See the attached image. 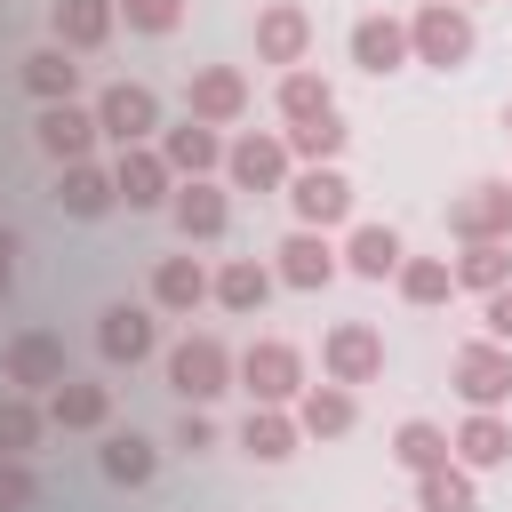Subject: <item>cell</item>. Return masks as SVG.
<instances>
[{
    "mask_svg": "<svg viewBox=\"0 0 512 512\" xmlns=\"http://www.w3.org/2000/svg\"><path fill=\"white\" fill-rule=\"evenodd\" d=\"M448 384H456L472 408H504V400H512V344H496V336H480V344H456V360H448Z\"/></svg>",
    "mask_w": 512,
    "mask_h": 512,
    "instance_id": "4",
    "label": "cell"
},
{
    "mask_svg": "<svg viewBox=\"0 0 512 512\" xmlns=\"http://www.w3.org/2000/svg\"><path fill=\"white\" fill-rule=\"evenodd\" d=\"M152 344H160V328H152V312H144V304H104V320H96V352H104L112 368L152 360Z\"/></svg>",
    "mask_w": 512,
    "mask_h": 512,
    "instance_id": "14",
    "label": "cell"
},
{
    "mask_svg": "<svg viewBox=\"0 0 512 512\" xmlns=\"http://www.w3.org/2000/svg\"><path fill=\"white\" fill-rule=\"evenodd\" d=\"M448 232H456L464 248L512 240V184H472V192H456V200H448Z\"/></svg>",
    "mask_w": 512,
    "mask_h": 512,
    "instance_id": "8",
    "label": "cell"
},
{
    "mask_svg": "<svg viewBox=\"0 0 512 512\" xmlns=\"http://www.w3.org/2000/svg\"><path fill=\"white\" fill-rule=\"evenodd\" d=\"M160 472V448L144 440V432H112L104 440V480H120V488H144Z\"/></svg>",
    "mask_w": 512,
    "mask_h": 512,
    "instance_id": "32",
    "label": "cell"
},
{
    "mask_svg": "<svg viewBox=\"0 0 512 512\" xmlns=\"http://www.w3.org/2000/svg\"><path fill=\"white\" fill-rule=\"evenodd\" d=\"M32 144H40L56 168L88 160V152H96V112H80V104H40V120H32Z\"/></svg>",
    "mask_w": 512,
    "mask_h": 512,
    "instance_id": "11",
    "label": "cell"
},
{
    "mask_svg": "<svg viewBox=\"0 0 512 512\" xmlns=\"http://www.w3.org/2000/svg\"><path fill=\"white\" fill-rule=\"evenodd\" d=\"M352 416H360V408H352V392H344V384H304V400H296V424H304L312 440H344V432H352Z\"/></svg>",
    "mask_w": 512,
    "mask_h": 512,
    "instance_id": "26",
    "label": "cell"
},
{
    "mask_svg": "<svg viewBox=\"0 0 512 512\" xmlns=\"http://www.w3.org/2000/svg\"><path fill=\"white\" fill-rule=\"evenodd\" d=\"M272 280H280V272H264L256 256H232V264L216 272V304H224V312H264Z\"/></svg>",
    "mask_w": 512,
    "mask_h": 512,
    "instance_id": "30",
    "label": "cell"
},
{
    "mask_svg": "<svg viewBox=\"0 0 512 512\" xmlns=\"http://www.w3.org/2000/svg\"><path fill=\"white\" fill-rule=\"evenodd\" d=\"M504 128H512V104H504Z\"/></svg>",
    "mask_w": 512,
    "mask_h": 512,
    "instance_id": "43",
    "label": "cell"
},
{
    "mask_svg": "<svg viewBox=\"0 0 512 512\" xmlns=\"http://www.w3.org/2000/svg\"><path fill=\"white\" fill-rule=\"evenodd\" d=\"M232 376H240V360H232L216 336H184V344L168 352V384L184 392V408H208L216 392H232Z\"/></svg>",
    "mask_w": 512,
    "mask_h": 512,
    "instance_id": "3",
    "label": "cell"
},
{
    "mask_svg": "<svg viewBox=\"0 0 512 512\" xmlns=\"http://www.w3.org/2000/svg\"><path fill=\"white\" fill-rule=\"evenodd\" d=\"M448 440H456V464H464V472H496V464L512 456V424H504L496 408H472Z\"/></svg>",
    "mask_w": 512,
    "mask_h": 512,
    "instance_id": "19",
    "label": "cell"
},
{
    "mask_svg": "<svg viewBox=\"0 0 512 512\" xmlns=\"http://www.w3.org/2000/svg\"><path fill=\"white\" fill-rule=\"evenodd\" d=\"M392 280H400L408 304H448V296H456V264H448V256H408Z\"/></svg>",
    "mask_w": 512,
    "mask_h": 512,
    "instance_id": "35",
    "label": "cell"
},
{
    "mask_svg": "<svg viewBox=\"0 0 512 512\" xmlns=\"http://www.w3.org/2000/svg\"><path fill=\"white\" fill-rule=\"evenodd\" d=\"M456 8H464V0H456Z\"/></svg>",
    "mask_w": 512,
    "mask_h": 512,
    "instance_id": "44",
    "label": "cell"
},
{
    "mask_svg": "<svg viewBox=\"0 0 512 512\" xmlns=\"http://www.w3.org/2000/svg\"><path fill=\"white\" fill-rule=\"evenodd\" d=\"M400 264H408V248H400L392 224H360V232L344 240V272H360V280H384V272H400Z\"/></svg>",
    "mask_w": 512,
    "mask_h": 512,
    "instance_id": "25",
    "label": "cell"
},
{
    "mask_svg": "<svg viewBox=\"0 0 512 512\" xmlns=\"http://www.w3.org/2000/svg\"><path fill=\"white\" fill-rule=\"evenodd\" d=\"M304 48H312V16H304L296 0H272V8L256 16V56L296 72V64H304Z\"/></svg>",
    "mask_w": 512,
    "mask_h": 512,
    "instance_id": "15",
    "label": "cell"
},
{
    "mask_svg": "<svg viewBox=\"0 0 512 512\" xmlns=\"http://www.w3.org/2000/svg\"><path fill=\"white\" fill-rule=\"evenodd\" d=\"M208 296H216V280H208L200 256H160V272H152V304L160 312H200Z\"/></svg>",
    "mask_w": 512,
    "mask_h": 512,
    "instance_id": "21",
    "label": "cell"
},
{
    "mask_svg": "<svg viewBox=\"0 0 512 512\" xmlns=\"http://www.w3.org/2000/svg\"><path fill=\"white\" fill-rule=\"evenodd\" d=\"M40 424H48V416H40L24 392H8V400H0V456H32V448H40Z\"/></svg>",
    "mask_w": 512,
    "mask_h": 512,
    "instance_id": "37",
    "label": "cell"
},
{
    "mask_svg": "<svg viewBox=\"0 0 512 512\" xmlns=\"http://www.w3.org/2000/svg\"><path fill=\"white\" fill-rule=\"evenodd\" d=\"M392 456H400V464H408V472L424 480V472H440V464H456V440H448V432H440L432 416H408V424L392 432Z\"/></svg>",
    "mask_w": 512,
    "mask_h": 512,
    "instance_id": "28",
    "label": "cell"
},
{
    "mask_svg": "<svg viewBox=\"0 0 512 512\" xmlns=\"http://www.w3.org/2000/svg\"><path fill=\"white\" fill-rule=\"evenodd\" d=\"M416 512H480V488H472V472H464V464H440V472H424V480H416Z\"/></svg>",
    "mask_w": 512,
    "mask_h": 512,
    "instance_id": "33",
    "label": "cell"
},
{
    "mask_svg": "<svg viewBox=\"0 0 512 512\" xmlns=\"http://www.w3.org/2000/svg\"><path fill=\"white\" fill-rule=\"evenodd\" d=\"M160 160L176 168V184H192V176H208V168H224V144H216V128H200V120L184 112L176 128H160Z\"/></svg>",
    "mask_w": 512,
    "mask_h": 512,
    "instance_id": "18",
    "label": "cell"
},
{
    "mask_svg": "<svg viewBox=\"0 0 512 512\" xmlns=\"http://www.w3.org/2000/svg\"><path fill=\"white\" fill-rule=\"evenodd\" d=\"M184 112H192L200 128H224V120L248 112V80H240L232 64H200V72L184 80Z\"/></svg>",
    "mask_w": 512,
    "mask_h": 512,
    "instance_id": "9",
    "label": "cell"
},
{
    "mask_svg": "<svg viewBox=\"0 0 512 512\" xmlns=\"http://www.w3.org/2000/svg\"><path fill=\"white\" fill-rule=\"evenodd\" d=\"M224 176L240 192H288V144L280 136H240V144H224Z\"/></svg>",
    "mask_w": 512,
    "mask_h": 512,
    "instance_id": "12",
    "label": "cell"
},
{
    "mask_svg": "<svg viewBox=\"0 0 512 512\" xmlns=\"http://www.w3.org/2000/svg\"><path fill=\"white\" fill-rule=\"evenodd\" d=\"M456 288H480V296L512 288V240H480V248H464V256H456Z\"/></svg>",
    "mask_w": 512,
    "mask_h": 512,
    "instance_id": "31",
    "label": "cell"
},
{
    "mask_svg": "<svg viewBox=\"0 0 512 512\" xmlns=\"http://www.w3.org/2000/svg\"><path fill=\"white\" fill-rule=\"evenodd\" d=\"M480 320H488V336H496V344H512V288H496Z\"/></svg>",
    "mask_w": 512,
    "mask_h": 512,
    "instance_id": "41",
    "label": "cell"
},
{
    "mask_svg": "<svg viewBox=\"0 0 512 512\" xmlns=\"http://www.w3.org/2000/svg\"><path fill=\"white\" fill-rule=\"evenodd\" d=\"M0 376L32 400V392H56L72 368H64V336H48V328H24V336H8V352H0Z\"/></svg>",
    "mask_w": 512,
    "mask_h": 512,
    "instance_id": "6",
    "label": "cell"
},
{
    "mask_svg": "<svg viewBox=\"0 0 512 512\" xmlns=\"http://www.w3.org/2000/svg\"><path fill=\"white\" fill-rule=\"evenodd\" d=\"M320 368H328V384H376L384 376V336L368 328V320H336L328 336H320Z\"/></svg>",
    "mask_w": 512,
    "mask_h": 512,
    "instance_id": "5",
    "label": "cell"
},
{
    "mask_svg": "<svg viewBox=\"0 0 512 512\" xmlns=\"http://www.w3.org/2000/svg\"><path fill=\"white\" fill-rule=\"evenodd\" d=\"M120 200V184H112V168H96V160H72L64 176H56V208L64 216H104Z\"/></svg>",
    "mask_w": 512,
    "mask_h": 512,
    "instance_id": "24",
    "label": "cell"
},
{
    "mask_svg": "<svg viewBox=\"0 0 512 512\" xmlns=\"http://www.w3.org/2000/svg\"><path fill=\"white\" fill-rule=\"evenodd\" d=\"M288 208H296L304 232H328V224L352 216V184L336 168H304V176H288Z\"/></svg>",
    "mask_w": 512,
    "mask_h": 512,
    "instance_id": "10",
    "label": "cell"
},
{
    "mask_svg": "<svg viewBox=\"0 0 512 512\" xmlns=\"http://www.w3.org/2000/svg\"><path fill=\"white\" fill-rule=\"evenodd\" d=\"M48 24H56V48H72V56H80V48H104V40H112L120 8H112V0H56V16H48Z\"/></svg>",
    "mask_w": 512,
    "mask_h": 512,
    "instance_id": "23",
    "label": "cell"
},
{
    "mask_svg": "<svg viewBox=\"0 0 512 512\" xmlns=\"http://www.w3.org/2000/svg\"><path fill=\"white\" fill-rule=\"evenodd\" d=\"M120 16H128V32H176V16H184V0H112Z\"/></svg>",
    "mask_w": 512,
    "mask_h": 512,
    "instance_id": "38",
    "label": "cell"
},
{
    "mask_svg": "<svg viewBox=\"0 0 512 512\" xmlns=\"http://www.w3.org/2000/svg\"><path fill=\"white\" fill-rule=\"evenodd\" d=\"M168 448H184V456L216 448V416H208V408H184V416H176V432H168Z\"/></svg>",
    "mask_w": 512,
    "mask_h": 512,
    "instance_id": "40",
    "label": "cell"
},
{
    "mask_svg": "<svg viewBox=\"0 0 512 512\" xmlns=\"http://www.w3.org/2000/svg\"><path fill=\"white\" fill-rule=\"evenodd\" d=\"M112 184H120L128 208H160V200H176V168L160 160V144H128V152L112 160Z\"/></svg>",
    "mask_w": 512,
    "mask_h": 512,
    "instance_id": "13",
    "label": "cell"
},
{
    "mask_svg": "<svg viewBox=\"0 0 512 512\" xmlns=\"http://www.w3.org/2000/svg\"><path fill=\"white\" fill-rule=\"evenodd\" d=\"M296 440H304V424H296L288 408H248V424H240V448H248L256 464H280V456H296Z\"/></svg>",
    "mask_w": 512,
    "mask_h": 512,
    "instance_id": "27",
    "label": "cell"
},
{
    "mask_svg": "<svg viewBox=\"0 0 512 512\" xmlns=\"http://www.w3.org/2000/svg\"><path fill=\"white\" fill-rule=\"evenodd\" d=\"M272 272H280L288 288H304V296H312V288H328V280H336V248H328V232H288Z\"/></svg>",
    "mask_w": 512,
    "mask_h": 512,
    "instance_id": "20",
    "label": "cell"
},
{
    "mask_svg": "<svg viewBox=\"0 0 512 512\" xmlns=\"http://www.w3.org/2000/svg\"><path fill=\"white\" fill-rule=\"evenodd\" d=\"M408 48H416V64L456 72V64H472V16H464L456 0H424V8L408 16Z\"/></svg>",
    "mask_w": 512,
    "mask_h": 512,
    "instance_id": "2",
    "label": "cell"
},
{
    "mask_svg": "<svg viewBox=\"0 0 512 512\" xmlns=\"http://www.w3.org/2000/svg\"><path fill=\"white\" fill-rule=\"evenodd\" d=\"M280 112H288V128H304V120L336 112V96H328V80L312 64H296V72H280Z\"/></svg>",
    "mask_w": 512,
    "mask_h": 512,
    "instance_id": "34",
    "label": "cell"
},
{
    "mask_svg": "<svg viewBox=\"0 0 512 512\" xmlns=\"http://www.w3.org/2000/svg\"><path fill=\"white\" fill-rule=\"evenodd\" d=\"M8 288H16V232L0 224V296H8Z\"/></svg>",
    "mask_w": 512,
    "mask_h": 512,
    "instance_id": "42",
    "label": "cell"
},
{
    "mask_svg": "<svg viewBox=\"0 0 512 512\" xmlns=\"http://www.w3.org/2000/svg\"><path fill=\"white\" fill-rule=\"evenodd\" d=\"M152 128H160V96H152L144 80H112V88L96 96V136H112L120 152H128V144H144Z\"/></svg>",
    "mask_w": 512,
    "mask_h": 512,
    "instance_id": "7",
    "label": "cell"
},
{
    "mask_svg": "<svg viewBox=\"0 0 512 512\" xmlns=\"http://www.w3.org/2000/svg\"><path fill=\"white\" fill-rule=\"evenodd\" d=\"M336 152H344V120H336V112H320V120L288 128V160H312V168H328Z\"/></svg>",
    "mask_w": 512,
    "mask_h": 512,
    "instance_id": "36",
    "label": "cell"
},
{
    "mask_svg": "<svg viewBox=\"0 0 512 512\" xmlns=\"http://www.w3.org/2000/svg\"><path fill=\"white\" fill-rule=\"evenodd\" d=\"M408 56H416V48H408V24H400V16H360V24H352V64H360V72L384 80V72H400Z\"/></svg>",
    "mask_w": 512,
    "mask_h": 512,
    "instance_id": "17",
    "label": "cell"
},
{
    "mask_svg": "<svg viewBox=\"0 0 512 512\" xmlns=\"http://www.w3.org/2000/svg\"><path fill=\"white\" fill-rule=\"evenodd\" d=\"M168 216H176V232H184V240H224V224H232V200H224V184L192 176V184H176Z\"/></svg>",
    "mask_w": 512,
    "mask_h": 512,
    "instance_id": "16",
    "label": "cell"
},
{
    "mask_svg": "<svg viewBox=\"0 0 512 512\" xmlns=\"http://www.w3.org/2000/svg\"><path fill=\"white\" fill-rule=\"evenodd\" d=\"M48 424H64V432H104V424H112V392L64 376V384L48 392Z\"/></svg>",
    "mask_w": 512,
    "mask_h": 512,
    "instance_id": "22",
    "label": "cell"
},
{
    "mask_svg": "<svg viewBox=\"0 0 512 512\" xmlns=\"http://www.w3.org/2000/svg\"><path fill=\"white\" fill-rule=\"evenodd\" d=\"M32 496H40L32 464L24 456H0V512H32Z\"/></svg>",
    "mask_w": 512,
    "mask_h": 512,
    "instance_id": "39",
    "label": "cell"
},
{
    "mask_svg": "<svg viewBox=\"0 0 512 512\" xmlns=\"http://www.w3.org/2000/svg\"><path fill=\"white\" fill-rule=\"evenodd\" d=\"M24 88H32L40 104H72V88H80L72 48H32V56H24Z\"/></svg>",
    "mask_w": 512,
    "mask_h": 512,
    "instance_id": "29",
    "label": "cell"
},
{
    "mask_svg": "<svg viewBox=\"0 0 512 512\" xmlns=\"http://www.w3.org/2000/svg\"><path fill=\"white\" fill-rule=\"evenodd\" d=\"M240 392H248L256 408H288V400H304V352L280 344V336H256V344L240 352Z\"/></svg>",
    "mask_w": 512,
    "mask_h": 512,
    "instance_id": "1",
    "label": "cell"
}]
</instances>
